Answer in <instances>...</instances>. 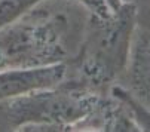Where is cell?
<instances>
[{
  "mask_svg": "<svg viewBox=\"0 0 150 132\" xmlns=\"http://www.w3.org/2000/svg\"><path fill=\"white\" fill-rule=\"evenodd\" d=\"M137 24L131 5L107 15L89 13L77 51L66 62L67 82L92 94H109L126 70Z\"/></svg>",
  "mask_w": 150,
  "mask_h": 132,
  "instance_id": "7a4b0ae2",
  "label": "cell"
},
{
  "mask_svg": "<svg viewBox=\"0 0 150 132\" xmlns=\"http://www.w3.org/2000/svg\"><path fill=\"white\" fill-rule=\"evenodd\" d=\"M98 94L67 82L0 101V132L74 131L94 107Z\"/></svg>",
  "mask_w": 150,
  "mask_h": 132,
  "instance_id": "3957f363",
  "label": "cell"
},
{
  "mask_svg": "<svg viewBox=\"0 0 150 132\" xmlns=\"http://www.w3.org/2000/svg\"><path fill=\"white\" fill-rule=\"evenodd\" d=\"M105 2V5L109 6V9L112 11V12H115V11H117L119 8H120V0H104Z\"/></svg>",
  "mask_w": 150,
  "mask_h": 132,
  "instance_id": "30bf717a",
  "label": "cell"
},
{
  "mask_svg": "<svg viewBox=\"0 0 150 132\" xmlns=\"http://www.w3.org/2000/svg\"><path fill=\"white\" fill-rule=\"evenodd\" d=\"M117 85L150 112V18L137 21L128 65Z\"/></svg>",
  "mask_w": 150,
  "mask_h": 132,
  "instance_id": "277c9868",
  "label": "cell"
},
{
  "mask_svg": "<svg viewBox=\"0 0 150 132\" xmlns=\"http://www.w3.org/2000/svg\"><path fill=\"white\" fill-rule=\"evenodd\" d=\"M64 0H43L0 30V71L66 62L77 51L85 24Z\"/></svg>",
  "mask_w": 150,
  "mask_h": 132,
  "instance_id": "6da1fadb",
  "label": "cell"
},
{
  "mask_svg": "<svg viewBox=\"0 0 150 132\" xmlns=\"http://www.w3.org/2000/svg\"><path fill=\"white\" fill-rule=\"evenodd\" d=\"M77 3H80L82 6H85L88 9L89 13H95V15H107L112 11L109 9V6L105 5L104 0H76Z\"/></svg>",
  "mask_w": 150,
  "mask_h": 132,
  "instance_id": "9c48e42d",
  "label": "cell"
},
{
  "mask_svg": "<svg viewBox=\"0 0 150 132\" xmlns=\"http://www.w3.org/2000/svg\"><path fill=\"white\" fill-rule=\"evenodd\" d=\"M66 76V64L59 62L36 68H13L0 71V101L37 89L59 85Z\"/></svg>",
  "mask_w": 150,
  "mask_h": 132,
  "instance_id": "5b68a950",
  "label": "cell"
},
{
  "mask_svg": "<svg viewBox=\"0 0 150 132\" xmlns=\"http://www.w3.org/2000/svg\"><path fill=\"white\" fill-rule=\"evenodd\" d=\"M74 131L135 132L140 129L132 120L126 104L109 92L97 98L91 112L74 126Z\"/></svg>",
  "mask_w": 150,
  "mask_h": 132,
  "instance_id": "8992f818",
  "label": "cell"
},
{
  "mask_svg": "<svg viewBox=\"0 0 150 132\" xmlns=\"http://www.w3.org/2000/svg\"><path fill=\"white\" fill-rule=\"evenodd\" d=\"M123 5H131L135 8L137 21L150 18V0H120Z\"/></svg>",
  "mask_w": 150,
  "mask_h": 132,
  "instance_id": "ba28073f",
  "label": "cell"
},
{
  "mask_svg": "<svg viewBox=\"0 0 150 132\" xmlns=\"http://www.w3.org/2000/svg\"><path fill=\"white\" fill-rule=\"evenodd\" d=\"M43 0H0V30L21 18Z\"/></svg>",
  "mask_w": 150,
  "mask_h": 132,
  "instance_id": "52a82bcc",
  "label": "cell"
}]
</instances>
